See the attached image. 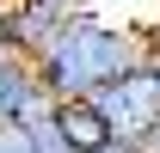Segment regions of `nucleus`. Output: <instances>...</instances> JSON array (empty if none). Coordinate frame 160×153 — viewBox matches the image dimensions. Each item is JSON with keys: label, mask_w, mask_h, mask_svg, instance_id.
I'll list each match as a JSON object with an SVG mask.
<instances>
[{"label": "nucleus", "mask_w": 160, "mask_h": 153, "mask_svg": "<svg viewBox=\"0 0 160 153\" xmlns=\"http://www.w3.org/2000/svg\"><path fill=\"white\" fill-rule=\"evenodd\" d=\"M92 153H142V147H129V141H105V147H92Z\"/></svg>", "instance_id": "nucleus-8"}, {"label": "nucleus", "mask_w": 160, "mask_h": 153, "mask_svg": "<svg viewBox=\"0 0 160 153\" xmlns=\"http://www.w3.org/2000/svg\"><path fill=\"white\" fill-rule=\"evenodd\" d=\"M0 49H6V6H0Z\"/></svg>", "instance_id": "nucleus-11"}, {"label": "nucleus", "mask_w": 160, "mask_h": 153, "mask_svg": "<svg viewBox=\"0 0 160 153\" xmlns=\"http://www.w3.org/2000/svg\"><path fill=\"white\" fill-rule=\"evenodd\" d=\"M49 116V92L37 86V61L31 55H19L12 43L0 49V129L6 123H43Z\"/></svg>", "instance_id": "nucleus-3"}, {"label": "nucleus", "mask_w": 160, "mask_h": 153, "mask_svg": "<svg viewBox=\"0 0 160 153\" xmlns=\"http://www.w3.org/2000/svg\"><path fill=\"white\" fill-rule=\"evenodd\" d=\"M68 6H86V0H68Z\"/></svg>", "instance_id": "nucleus-12"}, {"label": "nucleus", "mask_w": 160, "mask_h": 153, "mask_svg": "<svg viewBox=\"0 0 160 153\" xmlns=\"http://www.w3.org/2000/svg\"><path fill=\"white\" fill-rule=\"evenodd\" d=\"M142 74L160 86V43H148V37H142Z\"/></svg>", "instance_id": "nucleus-7"}, {"label": "nucleus", "mask_w": 160, "mask_h": 153, "mask_svg": "<svg viewBox=\"0 0 160 153\" xmlns=\"http://www.w3.org/2000/svg\"><path fill=\"white\" fill-rule=\"evenodd\" d=\"M0 153H31V129L6 123V129H0Z\"/></svg>", "instance_id": "nucleus-6"}, {"label": "nucleus", "mask_w": 160, "mask_h": 153, "mask_svg": "<svg viewBox=\"0 0 160 153\" xmlns=\"http://www.w3.org/2000/svg\"><path fill=\"white\" fill-rule=\"evenodd\" d=\"M92 110L105 116L111 141H129V147H142V141H148V129L160 123V86L142 74V61H136L129 74H117L111 86H99V92H92Z\"/></svg>", "instance_id": "nucleus-2"}, {"label": "nucleus", "mask_w": 160, "mask_h": 153, "mask_svg": "<svg viewBox=\"0 0 160 153\" xmlns=\"http://www.w3.org/2000/svg\"><path fill=\"white\" fill-rule=\"evenodd\" d=\"M142 61V25L123 19H99L80 6L62 25V37L37 55V86L49 92V104L62 98H92L99 86H111L117 74H129Z\"/></svg>", "instance_id": "nucleus-1"}, {"label": "nucleus", "mask_w": 160, "mask_h": 153, "mask_svg": "<svg viewBox=\"0 0 160 153\" xmlns=\"http://www.w3.org/2000/svg\"><path fill=\"white\" fill-rule=\"evenodd\" d=\"M142 153H160V123L148 129V141H142Z\"/></svg>", "instance_id": "nucleus-9"}, {"label": "nucleus", "mask_w": 160, "mask_h": 153, "mask_svg": "<svg viewBox=\"0 0 160 153\" xmlns=\"http://www.w3.org/2000/svg\"><path fill=\"white\" fill-rule=\"evenodd\" d=\"M0 6H6V0H0Z\"/></svg>", "instance_id": "nucleus-13"}, {"label": "nucleus", "mask_w": 160, "mask_h": 153, "mask_svg": "<svg viewBox=\"0 0 160 153\" xmlns=\"http://www.w3.org/2000/svg\"><path fill=\"white\" fill-rule=\"evenodd\" d=\"M74 12L80 6H68V0H6V43L37 61L43 49L62 37V25L74 19Z\"/></svg>", "instance_id": "nucleus-4"}, {"label": "nucleus", "mask_w": 160, "mask_h": 153, "mask_svg": "<svg viewBox=\"0 0 160 153\" xmlns=\"http://www.w3.org/2000/svg\"><path fill=\"white\" fill-rule=\"evenodd\" d=\"M142 37H148V43H160V19H154V25H142Z\"/></svg>", "instance_id": "nucleus-10"}, {"label": "nucleus", "mask_w": 160, "mask_h": 153, "mask_svg": "<svg viewBox=\"0 0 160 153\" xmlns=\"http://www.w3.org/2000/svg\"><path fill=\"white\" fill-rule=\"evenodd\" d=\"M49 129H56L74 153H92V147H105V141H111L105 116L92 110V98H62V104H49Z\"/></svg>", "instance_id": "nucleus-5"}]
</instances>
